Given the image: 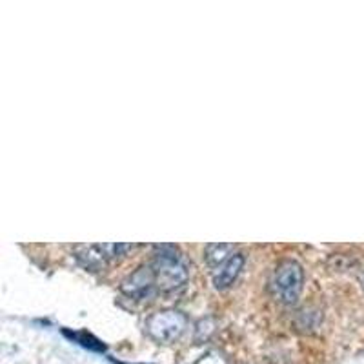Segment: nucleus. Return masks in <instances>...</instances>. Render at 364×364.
I'll return each instance as SVG.
<instances>
[{"label":"nucleus","mask_w":364,"mask_h":364,"mask_svg":"<svg viewBox=\"0 0 364 364\" xmlns=\"http://www.w3.org/2000/svg\"><path fill=\"white\" fill-rule=\"evenodd\" d=\"M155 282L162 291H171L186 284L190 277V266L186 259L173 245H157L155 246V257L151 262Z\"/></svg>","instance_id":"nucleus-1"},{"label":"nucleus","mask_w":364,"mask_h":364,"mask_svg":"<svg viewBox=\"0 0 364 364\" xmlns=\"http://www.w3.org/2000/svg\"><path fill=\"white\" fill-rule=\"evenodd\" d=\"M304 272L297 261H284L275 268L269 281L272 295L282 304H295L301 297Z\"/></svg>","instance_id":"nucleus-2"},{"label":"nucleus","mask_w":364,"mask_h":364,"mask_svg":"<svg viewBox=\"0 0 364 364\" xmlns=\"http://www.w3.org/2000/svg\"><path fill=\"white\" fill-rule=\"evenodd\" d=\"M188 317L178 310H162L149 315L146 321V331L154 341L161 344H171L184 333Z\"/></svg>","instance_id":"nucleus-3"},{"label":"nucleus","mask_w":364,"mask_h":364,"mask_svg":"<svg viewBox=\"0 0 364 364\" xmlns=\"http://www.w3.org/2000/svg\"><path fill=\"white\" fill-rule=\"evenodd\" d=\"M155 286H157V282H155L154 269L149 266V268H139L136 272H133L128 279L122 281L120 290L128 297L142 301V299H149L154 295Z\"/></svg>","instance_id":"nucleus-4"},{"label":"nucleus","mask_w":364,"mask_h":364,"mask_svg":"<svg viewBox=\"0 0 364 364\" xmlns=\"http://www.w3.org/2000/svg\"><path fill=\"white\" fill-rule=\"evenodd\" d=\"M242 268H245V255H242V253H233V255L213 273V286H215V290H226V288H230V286L237 281V277L240 275Z\"/></svg>","instance_id":"nucleus-5"},{"label":"nucleus","mask_w":364,"mask_h":364,"mask_svg":"<svg viewBox=\"0 0 364 364\" xmlns=\"http://www.w3.org/2000/svg\"><path fill=\"white\" fill-rule=\"evenodd\" d=\"M77 259L82 262V266L90 269H100L106 262V255L100 250V245H90V246H77Z\"/></svg>","instance_id":"nucleus-6"},{"label":"nucleus","mask_w":364,"mask_h":364,"mask_svg":"<svg viewBox=\"0 0 364 364\" xmlns=\"http://www.w3.org/2000/svg\"><path fill=\"white\" fill-rule=\"evenodd\" d=\"M232 245H208L206 246V262L211 268H220L224 262L232 257Z\"/></svg>","instance_id":"nucleus-7"},{"label":"nucleus","mask_w":364,"mask_h":364,"mask_svg":"<svg viewBox=\"0 0 364 364\" xmlns=\"http://www.w3.org/2000/svg\"><path fill=\"white\" fill-rule=\"evenodd\" d=\"M64 336L70 337V339H73V341H77L80 346L87 348V350H91V352H99V353L106 352V346L102 344V341H99L95 336L87 333V331H79V333H77V331H73V333H71V331L64 330Z\"/></svg>","instance_id":"nucleus-8"},{"label":"nucleus","mask_w":364,"mask_h":364,"mask_svg":"<svg viewBox=\"0 0 364 364\" xmlns=\"http://www.w3.org/2000/svg\"><path fill=\"white\" fill-rule=\"evenodd\" d=\"M215 331V323L211 318H203L199 321L197 328H195V341L197 343H203V341H208Z\"/></svg>","instance_id":"nucleus-9"},{"label":"nucleus","mask_w":364,"mask_h":364,"mask_svg":"<svg viewBox=\"0 0 364 364\" xmlns=\"http://www.w3.org/2000/svg\"><path fill=\"white\" fill-rule=\"evenodd\" d=\"M100 250L106 255V259H115V257L122 255L128 250H133L132 245H100Z\"/></svg>","instance_id":"nucleus-10"}]
</instances>
